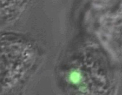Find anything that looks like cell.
I'll return each mask as SVG.
<instances>
[{"mask_svg":"<svg viewBox=\"0 0 122 95\" xmlns=\"http://www.w3.org/2000/svg\"><path fill=\"white\" fill-rule=\"evenodd\" d=\"M70 78L72 82L74 83H77L80 79L81 75L80 74L77 72H73L71 74Z\"/></svg>","mask_w":122,"mask_h":95,"instance_id":"1","label":"cell"}]
</instances>
